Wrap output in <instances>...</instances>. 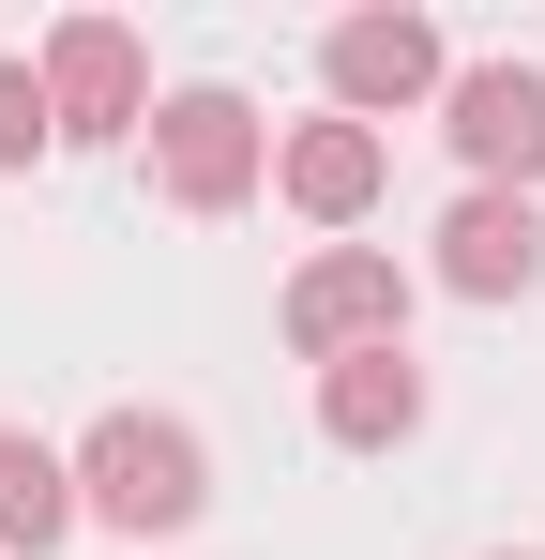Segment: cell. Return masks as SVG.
<instances>
[{
  "mask_svg": "<svg viewBox=\"0 0 545 560\" xmlns=\"http://www.w3.org/2000/svg\"><path fill=\"white\" fill-rule=\"evenodd\" d=\"M77 500L106 515V530H182L197 500H212V455H197V424H167V409H106L77 440Z\"/></svg>",
  "mask_w": 545,
  "mask_h": 560,
  "instance_id": "obj_1",
  "label": "cell"
},
{
  "mask_svg": "<svg viewBox=\"0 0 545 560\" xmlns=\"http://www.w3.org/2000/svg\"><path fill=\"white\" fill-rule=\"evenodd\" d=\"M258 167H272V137H258L243 92H167V106H152V183H167L182 212H243Z\"/></svg>",
  "mask_w": 545,
  "mask_h": 560,
  "instance_id": "obj_2",
  "label": "cell"
},
{
  "mask_svg": "<svg viewBox=\"0 0 545 560\" xmlns=\"http://www.w3.org/2000/svg\"><path fill=\"white\" fill-rule=\"evenodd\" d=\"M288 349H303V364H349V349H409V273H394V258H363V243L303 258V273H288Z\"/></svg>",
  "mask_w": 545,
  "mask_h": 560,
  "instance_id": "obj_3",
  "label": "cell"
},
{
  "mask_svg": "<svg viewBox=\"0 0 545 560\" xmlns=\"http://www.w3.org/2000/svg\"><path fill=\"white\" fill-rule=\"evenodd\" d=\"M440 137L485 167V197H531L545 183V77H531V61H454Z\"/></svg>",
  "mask_w": 545,
  "mask_h": 560,
  "instance_id": "obj_4",
  "label": "cell"
},
{
  "mask_svg": "<svg viewBox=\"0 0 545 560\" xmlns=\"http://www.w3.org/2000/svg\"><path fill=\"white\" fill-rule=\"evenodd\" d=\"M318 77H334V121H394V106L454 92V61H440L425 15H334L318 31Z\"/></svg>",
  "mask_w": 545,
  "mask_h": 560,
  "instance_id": "obj_5",
  "label": "cell"
},
{
  "mask_svg": "<svg viewBox=\"0 0 545 560\" xmlns=\"http://www.w3.org/2000/svg\"><path fill=\"white\" fill-rule=\"evenodd\" d=\"M46 121L61 137H137L152 121V61H137L121 15H61L46 31Z\"/></svg>",
  "mask_w": 545,
  "mask_h": 560,
  "instance_id": "obj_6",
  "label": "cell"
},
{
  "mask_svg": "<svg viewBox=\"0 0 545 560\" xmlns=\"http://www.w3.org/2000/svg\"><path fill=\"white\" fill-rule=\"evenodd\" d=\"M531 273H545V212H531V197H485V183H469V197L440 212V288H469V303H515Z\"/></svg>",
  "mask_w": 545,
  "mask_h": 560,
  "instance_id": "obj_7",
  "label": "cell"
},
{
  "mask_svg": "<svg viewBox=\"0 0 545 560\" xmlns=\"http://www.w3.org/2000/svg\"><path fill=\"white\" fill-rule=\"evenodd\" d=\"M272 183H288V212L349 228V212H379V183H394V152H379V121H303V137L272 152Z\"/></svg>",
  "mask_w": 545,
  "mask_h": 560,
  "instance_id": "obj_8",
  "label": "cell"
},
{
  "mask_svg": "<svg viewBox=\"0 0 545 560\" xmlns=\"http://www.w3.org/2000/svg\"><path fill=\"white\" fill-rule=\"evenodd\" d=\"M318 424H334L349 455H394V440L425 424V364H409V349H349V364H318Z\"/></svg>",
  "mask_w": 545,
  "mask_h": 560,
  "instance_id": "obj_9",
  "label": "cell"
},
{
  "mask_svg": "<svg viewBox=\"0 0 545 560\" xmlns=\"http://www.w3.org/2000/svg\"><path fill=\"white\" fill-rule=\"evenodd\" d=\"M61 530H77V455H46L31 424H0V546L46 560Z\"/></svg>",
  "mask_w": 545,
  "mask_h": 560,
  "instance_id": "obj_10",
  "label": "cell"
},
{
  "mask_svg": "<svg viewBox=\"0 0 545 560\" xmlns=\"http://www.w3.org/2000/svg\"><path fill=\"white\" fill-rule=\"evenodd\" d=\"M46 137H61V121H46V77H31V61H0V167H31Z\"/></svg>",
  "mask_w": 545,
  "mask_h": 560,
  "instance_id": "obj_11",
  "label": "cell"
}]
</instances>
